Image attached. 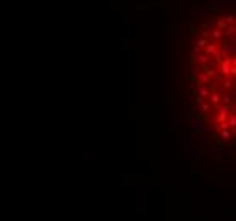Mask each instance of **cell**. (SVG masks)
<instances>
[{"mask_svg": "<svg viewBox=\"0 0 236 221\" xmlns=\"http://www.w3.org/2000/svg\"><path fill=\"white\" fill-rule=\"evenodd\" d=\"M194 112L221 143H236V12L206 21L190 46Z\"/></svg>", "mask_w": 236, "mask_h": 221, "instance_id": "obj_1", "label": "cell"}]
</instances>
